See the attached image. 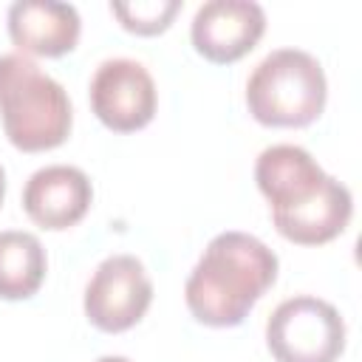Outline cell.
I'll list each match as a JSON object with an SVG mask.
<instances>
[{
	"label": "cell",
	"instance_id": "3",
	"mask_svg": "<svg viewBox=\"0 0 362 362\" xmlns=\"http://www.w3.org/2000/svg\"><path fill=\"white\" fill-rule=\"evenodd\" d=\"M0 122L23 153L59 147L74 122L65 88L25 54H0Z\"/></svg>",
	"mask_w": 362,
	"mask_h": 362
},
{
	"label": "cell",
	"instance_id": "5",
	"mask_svg": "<svg viewBox=\"0 0 362 362\" xmlns=\"http://www.w3.org/2000/svg\"><path fill=\"white\" fill-rule=\"evenodd\" d=\"M266 345L277 362H337L345 351V320L328 300L297 294L272 311Z\"/></svg>",
	"mask_w": 362,
	"mask_h": 362
},
{
	"label": "cell",
	"instance_id": "9",
	"mask_svg": "<svg viewBox=\"0 0 362 362\" xmlns=\"http://www.w3.org/2000/svg\"><path fill=\"white\" fill-rule=\"evenodd\" d=\"M93 201L90 178L71 164H48L23 187V209L42 229H68L85 218Z\"/></svg>",
	"mask_w": 362,
	"mask_h": 362
},
{
	"label": "cell",
	"instance_id": "6",
	"mask_svg": "<svg viewBox=\"0 0 362 362\" xmlns=\"http://www.w3.org/2000/svg\"><path fill=\"white\" fill-rule=\"evenodd\" d=\"M153 303V280L136 255L105 257L85 288V317L107 334L133 328Z\"/></svg>",
	"mask_w": 362,
	"mask_h": 362
},
{
	"label": "cell",
	"instance_id": "4",
	"mask_svg": "<svg viewBox=\"0 0 362 362\" xmlns=\"http://www.w3.org/2000/svg\"><path fill=\"white\" fill-rule=\"evenodd\" d=\"M325 96V71L320 59L303 48H277L266 54L246 82V107L269 127L311 124L322 113Z\"/></svg>",
	"mask_w": 362,
	"mask_h": 362
},
{
	"label": "cell",
	"instance_id": "1",
	"mask_svg": "<svg viewBox=\"0 0 362 362\" xmlns=\"http://www.w3.org/2000/svg\"><path fill=\"white\" fill-rule=\"evenodd\" d=\"M255 181L272 206L277 232L300 246L334 240L354 215L351 189L300 144L266 147L255 161Z\"/></svg>",
	"mask_w": 362,
	"mask_h": 362
},
{
	"label": "cell",
	"instance_id": "13",
	"mask_svg": "<svg viewBox=\"0 0 362 362\" xmlns=\"http://www.w3.org/2000/svg\"><path fill=\"white\" fill-rule=\"evenodd\" d=\"M3 195H6V173H3V164H0V204H3Z\"/></svg>",
	"mask_w": 362,
	"mask_h": 362
},
{
	"label": "cell",
	"instance_id": "12",
	"mask_svg": "<svg viewBox=\"0 0 362 362\" xmlns=\"http://www.w3.org/2000/svg\"><path fill=\"white\" fill-rule=\"evenodd\" d=\"M178 8H181V0H130V3L113 0L110 3V11L119 17V23L136 34L164 31L170 20L178 14Z\"/></svg>",
	"mask_w": 362,
	"mask_h": 362
},
{
	"label": "cell",
	"instance_id": "2",
	"mask_svg": "<svg viewBox=\"0 0 362 362\" xmlns=\"http://www.w3.org/2000/svg\"><path fill=\"white\" fill-rule=\"evenodd\" d=\"M277 280V255L249 232L215 235L184 283L189 314L212 328H232Z\"/></svg>",
	"mask_w": 362,
	"mask_h": 362
},
{
	"label": "cell",
	"instance_id": "10",
	"mask_svg": "<svg viewBox=\"0 0 362 362\" xmlns=\"http://www.w3.org/2000/svg\"><path fill=\"white\" fill-rule=\"evenodd\" d=\"M8 37L23 54L62 57L76 48L82 20L74 3L62 0H17L6 14Z\"/></svg>",
	"mask_w": 362,
	"mask_h": 362
},
{
	"label": "cell",
	"instance_id": "7",
	"mask_svg": "<svg viewBox=\"0 0 362 362\" xmlns=\"http://www.w3.org/2000/svg\"><path fill=\"white\" fill-rule=\"evenodd\" d=\"M156 102L150 71L130 57L105 59L90 79V107L96 119L116 133H133L150 124Z\"/></svg>",
	"mask_w": 362,
	"mask_h": 362
},
{
	"label": "cell",
	"instance_id": "14",
	"mask_svg": "<svg viewBox=\"0 0 362 362\" xmlns=\"http://www.w3.org/2000/svg\"><path fill=\"white\" fill-rule=\"evenodd\" d=\"M96 362H130L127 356H99Z\"/></svg>",
	"mask_w": 362,
	"mask_h": 362
},
{
	"label": "cell",
	"instance_id": "8",
	"mask_svg": "<svg viewBox=\"0 0 362 362\" xmlns=\"http://www.w3.org/2000/svg\"><path fill=\"white\" fill-rule=\"evenodd\" d=\"M266 31V11L255 0H206L198 6L189 37L201 57L229 65L249 54Z\"/></svg>",
	"mask_w": 362,
	"mask_h": 362
},
{
	"label": "cell",
	"instance_id": "11",
	"mask_svg": "<svg viewBox=\"0 0 362 362\" xmlns=\"http://www.w3.org/2000/svg\"><path fill=\"white\" fill-rule=\"evenodd\" d=\"M48 257L37 235L23 229L0 232V297L25 300L45 280Z\"/></svg>",
	"mask_w": 362,
	"mask_h": 362
}]
</instances>
